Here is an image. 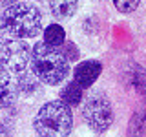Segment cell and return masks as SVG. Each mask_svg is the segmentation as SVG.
Returning a JSON list of instances; mask_svg holds the SVG:
<instances>
[{"label":"cell","mask_w":146,"mask_h":137,"mask_svg":"<svg viewBox=\"0 0 146 137\" xmlns=\"http://www.w3.org/2000/svg\"><path fill=\"white\" fill-rule=\"evenodd\" d=\"M31 73L38 79L42 84L57 86L68 77L70 73V62L60 53L58 48L48 46L44 42H36L31 49L29 57Z\"/></svg>","instance_id":"obj_1"},{"label":"cell","mask_w":146,"mask_h":137,"mask_svg":"<svg viewBox=\"0 0 146 137\" xmlns=\"http://www.w3.org/2000/svg\"><path fill=\"white\" fill-rule=\"evenodd\" d=\"M33 126L38 137H68L73 128L71 108L60 100H49L38 108Z\"/></svg>","instance_id":"obj_2"},{"label":"cell","mask_w":146,"mask_h":137,"mask_svg":"<svg viewBox=\"0 0 146 137\" xmlns=\"http://www.w3.org/2000/svg\"><path fill=\"white\" fill-rule=\"evenodd\" d=\"M6 29L13 39H33L42 29V13L35 4L18 2L4 11Z\"/></svg>","instance_id":"obj_3"},{"label":"cell","mask_w":146,"mask_h":137,"mask_svg":"<svg viewBox=\"0 0 146 137\" xmlns=\"http://www.w3.org/2000/svg\"><path fill=\"white\" fill-rule=\"evenodd\" d=\"M82 117L95 132H106L113 122V108L104 93H91L82 104Z\"/></svg>","instance_id":"obj_4"},{"label":"cell","mask_w":146,"mask_h":137,"mask_svg":"<svg viewBox=\"0 0 146 137\" xmlns=\"http://www.w3.org/2000/svg\"><path fill=\"white\" fill-rule=\"evenodd\" d=\"M31 49L20 39H4L0 40V66L9 73H24L29 66Z\"/></svg>","instance_id":"obj_5"},{"label":"cell","mask_w":146,"mask_h":137,"mask_svg":"<svg viewBox=\"0 0 146 137\" xmlns=\"http://www.w3.org/2000/svg\"><path fill=\"white\" fill-rule=\"evenodd\" d=\"M100 71H102V64L99 61H93V59L82 61L80 64H77L75 70H73V82H77L82 90H86L99 79Z\"/></svg>","instance_id":"obj_6"},{"label":"cell","mask_w":146,"mask_h":137,"mask_svg":"<svg viewBox=\"0 0 146 137\" xmlns=\"http://www.w3.org/2000/svg\"><path fill=\"white\" fill-rule=\"evenodd\" d=\"M82 97H84V90H82L77 82L71 80L60 90V99L58 100H60L62 104H66L68 108H73V106H79L80 104Z\"/></svg>","instance_id":"obj_7"},{"label":"cell","mask_w":146,"mask_h":137,"mask_svg":"<svg viewBox=\"0 0 146 137\" xmlns=\"http://www.w3.org/2000/svg\"><path fill=\"white\" fill-rule=\"evenodd\" d=\"M79 0H49V7L55 18L58 20H66V18L73 17V13L77 11Z\"/></svg>","instance_id":"obj_8"},{"label":"cell","mask_w":146,"mask_h":137,"mask_svg":"<svg viewBox=\"0 0 146 137\" xmlns=\"http://www.w3.org/2000/svg\"><path fill=\"white\" fill-rule=\"evenodd\" d=\"M126 73H128V80L135 88L137 93L146 95V70L144 68L135 64V62H131L130 68L126 70Z\"/></svg>","instance_id":"obj_9"},{"label":"cell","mask_w":146,"mask_h":137,"mask_svg":"<svg viewBox=\"0 0 146 137\" xmlns=\"http://www.w3.org/2000/svg\"><path fill=\"white\" fill-rule=\"evenodd\" d=\"M66 42V31L60 24L53 22V24L46 26L44 29V44L53 46V48H60V46Z\"/></svg>","instance_id":"obj_10"},{"label":"cell","mask_w":146,"mask_h":137,"mask_svg":"<svg viewBox=\"0 0 146 137\" xmlns=\"http://www.w3.org/2000/svg\"><path fill=\"white\" fill-rule=\"evenodd\" d=\"M38 88H40V80L36 79L31 71L20 73V77H18V80L15 84V90L20 91L22 95H33Z\"/></svg>","instance_id":"obj_11"},{"label":"cell","mask_w":146,"mask_h":137,"mask_svg":"<svg viewBox=\"0 0 146 137\" xmlns=\"http://www.w3.org/2000/svg\"><path fill=\"white\" fill-rule=\"evenodd\" d=\"M144 124H146V112H137L133 119L130 121V137H143L144 134Z\"/></svg>","instance_id":"obj_12"},{"label":"cell","mask_w":146,"mask_h":137,"mask_svg":"<svg viewBox=\"0 0 146 137\" xmlns=\"http://www.w3.org/2000/svg\"><path fill=\"white\" fill-rule=\"evenodd\" d=\"M113 6L117 7V11L121 13H133L137 7H139L141 0H111Z\"/></svg>","instance_id":"obj_13"},{"label":"cell","mask_w":146,"mask_h":137,"mask_svg":"<svg viewBox=\"0 0 146 137\" xmlns=\"http://www.w3.org/2000/svg\"><path fill=\"white\" fill-rule=\"evenodd\" d=\"M58 49H60V53L64 55V57H66V61H68V62L77 61V59H79V55H80V53H79V48H77V46L73 44V42H64Z\"/></svg>","instance_id":"obj_14"},{"label":"cell","mask_w":146,"mask_h":137,"mask_svg":"<svg viewBox=\"0 0 146 137\" xmlns=\"http://www.w3.org/2000/svg\"><path fill=\"white\" fill-rule=\"evenodd\" d=\"M11 75H9V71L6 68L0 66V88H4V86H11Z\"/></svg>","instance_id":"obj_15"},{"label":"cell","mask_w":146,"mask_h":137,"mask_svg":"<svg viewBox=\"0 0 146 137\" xmlns=\"http://www.w3.org/2000/svg\"><path fill=\"white\" fill-rule=\"evenodd\" d=\"M6 31V17H4V9H0V35Z\"/></svg>","instance_id":"obj_16"},{"label":"cell","mask_w":146,"mask_h":137,"mask_svg":"<svg viewBox=\"0 0 146 137\" xmlns=\"http://www.w3.org/2000/svg\"><path fill=\"white\" fill-rule=\"evenodd\" d=\"M0 137H11V134H9V128L6 124H2V122H0Z\"/></svg>","instance_id":"obj_17"},{"label":"cell","mask_w":146,"mask_h":137,"mask_svg":"<svg viewBox=\"0 0 146 137\" xmlns=\"http://www.w3.org/2000/svg\"><path fill=\"white\" fill-rule=\"evenodd\" d=\"M18 2H22V0H0V4H2V6H13V4H18Z\"/></svg>","instance_id":"obj_18"}]
</instances>
